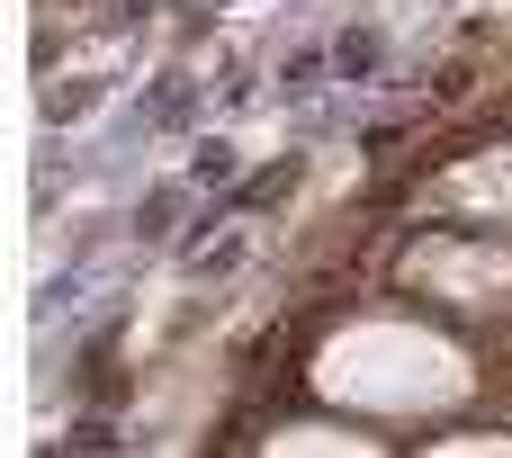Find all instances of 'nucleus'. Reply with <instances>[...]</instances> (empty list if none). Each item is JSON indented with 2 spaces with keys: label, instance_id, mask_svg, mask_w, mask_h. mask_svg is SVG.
Wrapping results in <instances>:
<instances>
[{
  "label": "nucleus",
  "instance_id": "f257e3e1",
  "mask_svg": "<svg viewBox=\"0 0 512 458\" xmlns=\"http://www.w3.org/2000/svg\"><path fill=\"white\" fill-rule=\"evenodd\" d=\"M333 63H342L351 81H369V72H378V36H369V27H360V36H342V45H333Z\"/></svg>",
  "mask_w": 512,
  "mask_h": 458
},
{
  "label": "nucleus",
  "instance_id": "f03ea898",
  "mask_svg": "<svg viewBox=\"0 0 512 458\" xmlns=\"http://www.w3.org/2000/svg\"><path fill=\"white\" fill-rule=\"evenodd\" d=\"M288 180H297V162H279V171H261V180H252V189H243V207H261V198H279V189H288Z\"/></svg>",
  "mask_w": 512,
  "mask_h": 458
}]
</instances>
